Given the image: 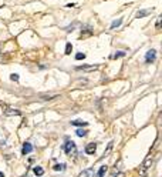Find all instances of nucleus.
Returning <instances> with one entry per match:
<instances>
[{"mask_svg":"<svg viewBox=\"0 0 162 177\" xmlns=\"http://www.w3.org/2000/svg\"><path fill=\"white\" fill-rule=\"evenodd\" d=\"M63 150L67 154H76L77 153V147H76V143L71 142V140H65V144L63 146Z\"/></svg>","mask_w":162,"mask_h":177,"instance_id":"obj_1","label":"nucleus"},{"mask_svg":"<svg viewBox=\"0 0 162 177\" xmlns=\"http://www.w3.org/2000/svg\"><path fill=\"white\" fill-rule=\"evenodd\" d=\"M1 107H3V110H4V114H7V116H20V114H21L20 110L13 109V107H9L7 104H1Z\"/></svg>","mask_w":162,"mask_h":177,"instance_id":"obj_2","label":"nucleus"},{"mask_svg":"<svg viewBox=\"0 0 162 177\" xmlns=\"http://www.w3.org/2000/svg\"><path fill=\"white\" fill-rule=\"evenodd\" d=\"M155 59H157V50L155 49H151L145 56V62L146 63H152V62H155Z\"/></svg>","mask_w":162,"mask_h":177,"instance_id":"obj_3","label":"nucleus"},{"mask_svg":"<svg viewBox=\"0 0 162 177\" xmlns=\"http://www.w3.org/2000/svg\"><path fill=\"white\" fill-rule=\"evenodd\" d=\"M98 66L97 64H94V66H91V64H82V66H77L76 67V70H84V71H93V70H97Z\"/></svg>","mask_w":162,"mask_h":177,"instance_id":"obj_4","label":"nucleus"},{"mask_svg":"<svg viewBox=\"0 0 162 177\" xmlns=\"http://www.w3.org/2000/svg\"><path fill=\"white\" fill-rule=\"evenodd\" d=\"M33 151V144L29 142H26L23 144V149H21V154L23 156H26V154H29V153H32Z\"/></svg>","mask_w":162,"mask_h":177,"instance_id":"obj_5","label":"nucleus"},{"mask_svg":"<svg viewBox=\"0 0 162 177\" xmlns=\"http://www.w3.org/2000/svg\"><path fill=\"white\" fill-rule=\"evenodd\" d=\"M152 161H154V157H152V156H149V157L145 160V163L142 164V169H141V173H142V174L149 169V166H152Z\"/></svg>","mask_w":162,"mask_h":177,"instance_id":"obj_6","label":"nucleus"},{"mask_svg":"<svg viewBox=\"0 0 162 177\" xmlns=\"http://www.w3.org/2000/svg\"><path fill=\"white\" fill-rule=\"evenodd\" d=\"M95 151H97V144L95 143H90V144L85 146V153L87 154H94Z\"/></svg>","mask_w":162,"mask_h":177,"instance_id":"obj_7","label":"nucleus"},{"mask_svg":"<svg viewBox=\"0 0 162 177\" xmlns=\"http://www.w3.org/2000/svg\"><path fill=\"white\" fill-rule=\"evenodd\" d=\"M58 94H38V99L44 100V102H49V100H53V99H57Z\"/></svg>","mask_w":162,"mask_h":177,"instance_id":"obj_8","label":"nucleus"},{"mask_svg":"<svg viewBox=\"0 0 162 177\" xmlns=\"http://www.w3.org/2000/svg\"><path fill=\"white\" fill-rule=\"evenodd\" d=\"M70 123H71V126H76V127H87L88 126V123L84 120H71Z\"/></svg>","mask_w":162,"mask_h":177,"instance_id":"obj_9","label":"nucleus"},{"mask_svg":"<svg viewBox=\"0 0 162 177\" xmlns=\"http://www.w3.org/2000/svg\"><path fill=\"white\" fill-rule=\"evenodd\" d=\"M80 177H94V169H87L80 174Z\"/></svg>","mask_w":162,"mask_h":177,"instance_id":"obj_10","label":"nucleus"},{"mask_svg":"<svg viewBox=\"0 0 162 177\" xmlns=\"http://www.w3.org/2000/svg\"><path fill=\"white\" fill-rule=\"evenodd\" d=\"M107 169H108L107 166H101V167H100V170L97 171V174H94V176L95 177H104L105 176V173H107Z\"/></svg>","mask_w":162,"mask_h":177,"instance_id":"obj_11","label":"nucleus"},{"mask_svg":"<svg viewBox=\"0 0 162 177\" xmlns=\"http://www.w3.org/2000/svg\"><path fill=\"white\" fill-rule=\"evenodd\" d=\"M33 171H34V174L38 177H41L43 174H44V170H43V167H40V166H37V167H34L33 169Z\"/></svg>","mask_w":162,"mask_h":177,"instance_id":"obj_12","label":"nucleus"},{"mask_svg":"<svg viewBox=\"0 0 162 177\" xmlns=\"http://www.w3.org/2000/svg\"><path fill=\"white\" fill-rule=\"evenodd\" d=\"M151 13V10H139L138 13H137V17L141 19V17H145V16H148Z\"/></svg>","mask_w":162,"mask_h":177,"instance_id":"obj_13","label":"nucleus"},{"mask_svg":"<svg viewBox=\"0 0 162 177\" xmlns=\"http://www.w3.org/2000/svg\"><path fill=\"white\" fill-rule=\"evenodd\" d=\"M53 169H54L56 171H63V170L65 169V163H60V164H56V166H54Z\"/></svg>","mask_w":162,"mask_h":177,"instance_id":"obj_14","label":"nucleus"},{"mask_svg":"<svg viewBox=\"0 0 162 177\" xmlns=\"http://www.w3.org/2000/svg\"><path fill=\"white\" fill-rule=\"evenodd\" d=\"M122 24V19H117L115 21H113V24H111V29H115V27H119Z\"/></svg>","mask_w":162,"mask_h":177,"instance_id":"obj_15","label":"nucleus"},{"mask_svg":"<svg viewBox=\"0 0 162 177\" xmlns=\"http://www.w3.org/2000/svg\"><path fill=\"white\" fill-rule=\"evenodd\" d=\"M113 146H114V142H110V143H108V147H107V150L104 151V154H102V157H105V156H107V154H108V153H110V151L113 150Z\"/></svg>","mask_w":162,"mask_h":177,"instance_id":"obj_16","label":"nucleus"},{"mask_svg":"<svg viewBox=\"0 0 162 177\" xmlns=\"http://www.w3.org/2000/svg\"><path fill=\"white\" fill-rule=\"evenodd\" d=\"M76 134H77L78 137H84V136H87V130H82V129H78V130L76 131Z\"/></svg>","mask_w":162,"mask_h":177,"instance_id":"obj_17","label":"nucleus"},{"mask_svg":"<svg viewBox=\"0 0 162 177\" xmlns=\"http://www.w3.org/2000/svg\"><path fill=\"white\" fill-rule=\"evenodd\" d=\"M124 56H125V52H117V53H114L111 59H119V57H124Z\"/></svg>","mask_w":162,"mask_h":177,"instance_id":"obj_18","label":"nucleus"},{"mask_svg":"<svg viewBox=\"0 0 162 177\" xmlns=\"http://www.w3.org/2000/svg\"><path fill=\"white\" fill-rule=\"evenodd\" d=\"M71 50H73V44H71V43H67V44H65V54H70Z\"/></svg>","mask_w":162,"mask_h":177,"instance_id":"obj_19","label":"nucleus"},{"mask_svg":"<svg viewBox=\"0 0 162 177\" xmlns=\"http://www.w3.org/2000/svg\"><path fill=\"white\" fill-rule=\"evenodd\" d=\"M76 26H77V23H73V24H70L68 27H65V32H68V33H70V32H73V30L76 29Z\"/></svg>","mask_w":162,"mask_h":177,"instance_id":"obj_20","label":"nucleus"},{"mask_svg":"<svg viewBox=\"0 0 162 177\" xmlns=\"http://www.w3.org/2000/svg\"><path fill=\"white\" fill-rule=\"evenodd\" d=\"M84 59H85V54L84 53H81L80 52V53L76 54V60H84Z\"/></svg>","mask_w":162,"mask_h":177,"instance_id":"obj_21","label":"nucleus"},{"mask_svg":"<svg viewBox=\"0 0 162 177\" xmlns=\"http://www.w3.org/2000/svg\"><path fill=\"white\" fill-rule=\"evenodd\" d=\"M10 79H12L13 82H19V74H17V73H12V74H10Z\"/></svg>","mask_w":162,"mask_h":177,"instance_id":"obj_22","label":"nucleus"},{"mask_svg":"<svg viewBox=\"0 0 162 177\" xmlns=\"http://www.w3.org/2000/svg\"><path fill=\"white\" fill-rule=\"evenodd\" d=\"M161 27V17H158V20H157V29H159Z\"/></svg>","mask_w":162,"mask_h":177,"instance_id":"obj_23","label":"nucleus"},{"mask_svg":"<svg viewBox=\"0 0 162 177\" xmlns=\"http://www.w3.org/2000/svg\"><path fill=\"white\" fill-rule=\"evenodd\" d=\"M74 6H76L74 3H68V4H67V7H74Z\"/></svg>","mask_w":162,"mask_h":177,"instance_id":"obj_24","label":"nucleus"},{"mask_svg":"<svg viewBox=\"0 0 162 177\" xmlns=\"http://www.w3.org/2000/svg\"><path fill=\"white\" fill-rule=\"evenodd\" d=\"M0 177H4V174H3V173H1V171H0Z\"/></svg>","mask_w":162,"mask_h":177,"instance_id":"obj_25","label":"nucleus"}]
</instances>
